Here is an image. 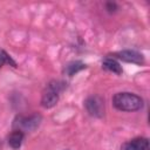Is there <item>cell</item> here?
Masks as SVG:
<instances>
[{
	"mask_svg": "<svg viewBox=\"0 0 150 150\" xmlns=\"http://www.w3.org/2000/svg\"><path fill=\"white\" fill-rule=\"evenodd\" d=\"M112 104L121 111H136L143 107V100L132 93H117L112 97Z\"/></svg>",
	"mask_w": 150,
	"mask_h": 150,
	"instance_id": "cell-1",
	"label": "cell"
},
{
	"mask_svg": "<svg viewBox=\"0 0 150 150\" xmlns=\"http://www.w3.org/2000/svg\"><path fill=\"white\" fill-rule=\"evenodd\" d=\"M63 83L62 82H54V83H49L47 89L45 90V93L42 94V98H41V105L43 108H52L54 107L57 101H59V93L63 89Z\"/></svg>",
	"mask_w": 150,
	"mask_h": 150,
	"instance_id": "cell-2",
	"label": "cell"
},
{
	"mask_svg": "<svg viewBox=\"0 0 150 150\" xmlns=\"http://www.w3.org/2000/svg\"><path fill=\"white\" fill-rule=\"evenodd\" d=\"M87 111L96 117H101L104 112V101L100 96H90L84 102Z\"/></svg>",
	"mask_w": 150,
	"mask_h": 150,
	"instance_id": "cell-3",
	"label": "cell"
},
{
	"mask_svg": "<svg viewBox=\"0 0 150 150\" xmlns=\"http://www.w3.org/2000/svg\"><path fill=\"white\" fill-rule=\"evenodd\" d=\"M112 56L116 59H120L124 62H131V63H136V64H143L144 63L143 55L135 52V50H122V52L112 54Z\"/></svg>",
	"mask_w": 150,
	"mask_h": 150,
	"instance_id": "cell-4",
	"label": "cell"
},
{
	"mask_svg": "<svg viewBox=\"0 0 150 150\" xmlns=\"http://www.w3.org/2000/svg\"><path fill=\"white\" fill-rule=\"evenodd\" d=\"M121 150H149V139L145 137H136L122 144Z\"/></svg>",
	"mask_w": 150,
	"mask_h": 150,
	"instance_id": "cell-5",
	"label": "cell"
},
{
	"mask_svg": "<svg viewBox=\"0 0 150 150\" xmlns=\"http://www.w3.org/2000/svg\"><path fill=\"white\" fill-rule=\"evenodd\" d=\"M40 121H41V117L38 115H34L30 117H20L19 122H16L15 125H18V128H21L25 130H34L39 125Z\"/></svg>",
	"mask_w": 150,
	"mask_h": 150,
	"instance_id": "cell-6",
	"label": "cell"
},
{
	"mask_svg": "<svg viewBox=\"0 0 150 150\" xmlns=\"http://www.w3.org/2000/svg\"><path fill=\"white\" fill-rule=\"evenodd\" d=\"M102 67L108 70V71H111V73H115L117 75L122 74V67L121 64L117 62V60H115L114 57H105L102 62Z\"/></svg>",
	"mask_w": 150,
	"mask_h": 150,
	"instance_id": "cell-7",
	"label": "cell"
},
{
	"mask_svg": "<svg viewBox=\"0 0 150 150\" xmlns=\"http://www.w3.org/2000/svg\"><path fill=\"white\" fill-rule=\"evenodd\" d=\"M23 132L21 130H14L9 136H8V144L13 148V149H19L22 144L23 141Z\"/></svg>",
	"mask_w": 150,
	"mask_h": 150,
	"instance_id": "cell-8",
	"label": "cell"
},
{
	"mask_svg": "<svg viewBox=\"0 0 150 150\" xmlns=\"http://www.w3.org/2000/svg\"><path fill=\"white\" fill-rule=\"evenodd\" d=\"M84 68H86V64H83L80 61H75V62H70L69 64L66 66L64 73L67 75H69V76H73V75H75L76 73H79L80 70H82Z\"/></svg>",
	"mask_w": 150,
	"mask_h": 150,
	"instance_id": "cell-9",
	"label": "cell"
},
{
	"mask_svg": "<svg viewBox=\"0 0 150 150\" xmlns=\"http://www.w3.org/2000/svg\"><path fill=\"white\" fill-rule=\"evenodd\" d=\"M6 63H8V64H12L13 67H16V63H15V61H13V59L4 50V49H1L0 48V68L4 66V64H6Z\"/></svg>",
	"mask_w": 150,
	"mask_h": 150,
	"instance_id": "cell-10",
	"label": "cell"
}]
</instances>
